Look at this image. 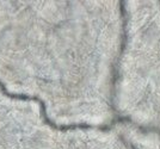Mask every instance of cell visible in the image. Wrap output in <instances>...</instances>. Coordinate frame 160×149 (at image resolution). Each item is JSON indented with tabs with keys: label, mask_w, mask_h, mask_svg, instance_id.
Wrapping results in <instances>:
<instances>
[{
	"label": "cell",
	"mask_w": 160,
	"mask_h": 149,
	"mask_svg": "<svg viewBox=\"0 0 160 149\" xmlns=\"http://www.w3.org/2000/svg\"><path fill=\"white\" fill-rule=\"evenodd\" d=\"M121 12V18H122V37H121V44L117 56L115 59V62L112 65V76H111V97H110V105L113 112L117 115V110H116V105H115V100H116V92H117V81L120 78V62L122 56L126 51V48L128 44V13H127V4L124 0H122L118 2Z\"/></svg>",
	"instance_id": "6da1fadb"
},
{
	"label": "cell",
	"mask_w": 160,
	"mask_h": 149,
	"mask_svg": "<svg viewBox=\"0 0 160 149\" xmlns=\"http://www.w3.org/2000/svg\"><path fill=\"white\" fill-rule=\"evenodd\" d=\"M0 88H1V92L4 94L8 97V98H12V99H20V100H36L41 105V111H42V116H43V119L47 125L52 127L55 130H60V131H68V130H75V129H97V130H102V131H108L110 130L111 127L107 124V125H92V124H86V123H79V124H71V125H58L53 123L49 117L47 115V108H46V104L44 102L40 99L38 97H31V95L27 94H14V93H10L7 91V88L4 86V84L0 81Z\"/></svg>",
	"instance_id": "7a4b0ae2"
}]
</instances>
